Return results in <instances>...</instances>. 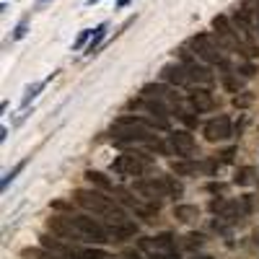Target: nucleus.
<instances>
[{"instance_id":"f257e3e1","label":"nucleus","mask_w":259,"mask_h":259,"mask_svg":"<svg viewBox=\"0 0 259 259\" xmlns=\"http://www.w3.org/2000/svg\"><path fill=\"white\" fill-rule=\"evenodd\" d=\"M73 200H75L80 207H85V210H91L94 215H99V218L109 221V226L127 221V212H124L112 197H104V194L96 192V189H75V192H73Z\"/></svg>"},{"instance_id":"f03ea898","label":"nucleus","mask_w":259,"mask_h":259,"mask_svg":"<svg viewBox=\"0 0 259 259\" xmlns=\"http://www.w3.org/2000/svg\"><path fill=\"white\" fill-rule=\"evenodd\" d=\"M112 135L119 145H127V143H140L145 145L148 140H153V127H150L148 117H119L114 124H112Z\"/></svg>"},{"instance_id":"7ed1b4c3","label":"nucleus","mask_w":259,"mask_h":259,"mask_svg":"<svg viewBox=\"0 0 259 259\" xmlns=\"http://www.w3.org/2000/svg\"><path fill=\"white\" fill-rule=\"evenodd\" d=\"M189 47H192V52L197 55L202 62L218 65V68H223V70L231 68L228 57H226V47L218 41V36H215V34H197V36H192L189 39Z\"/></svg>"},{"instance_id":"20e7f679","label":"nucleus","mask_w":259,"mask_h":259,"mask_svg":"<svg viewBox=\"0 0 259 259\" xmlns=\"http://www.w3.org/2000/svg\"><path fill=\"white\" fill-rule=\"evenodd\" d=\"M140 249L153 254L158 259H179V251H177V239L171 233H158V236H145L140 239Z\"/></svg>"},{"instance_id":"39448f33","label":"nucleus","mask_w":259,"mask_h":259,"mask_svg":"<svg viewBox=\"0 0 259 259\" xmlns=\"http://www.w3.org/2000/svg\"><path fill=\"white\" fill-rule=\"evenodd\" d=\"M231 24H233V31H236V39H239V55L244 57H259V47H256V31L241 18V13L236 11L231 16Z\"/></svg>"},{"instance_id":"423d86ee","label":"nucleus","mask_w":259,"mask_h":259,"mask_svg":"<svg viewBox=\"0 0 259 259\" xmlns=\"http://www.w3.org/2000/svg\"><path fill=\"white\" fill-rule=\"evenodd\" d=\"M70 218H73L75 228L80 231V236H83L85 244H104V241H112L106 226H101L99 221H94L91 215H70Z\"/></svg>"},{"instance_id":"0eeeda50","label":"nucleus","mask_w":259,"mask_h":259,"mask_svg":"<svg viewBox=\"0 0 259 259\" xmlns=\"http://www.w3.org/2000/svg\"><path fill=\"white\" fill-rule=\"evenodd\" d=\"M179 57H182V65L189 70V78H192V83H194V89H205V85H212V83H215L212 70L207 68V65L200 62L197 55H189V52L179 50Z\"/></svg>"},{"instance_id":"6e6552de","label":"nucleus","mask_w":259,"mask_h":259,"mask_svg":"<svg viewBox=\"0 0 259 259\" xmlns=\"http://www.w3.org/2000/svg\"><path fill=\"white\" fill-rule=\"evenodd\" d=\"M140 96L150 99V101H161L163 106H168L171 112L182 114V99H179V94L174 89H168V85H163V83H148V85H143Z\"/></svg>"},{"instance_id":"1a4fd4ad","label":"nucleus","mask_w":259,"mask_h":259,"mask_svg":"<svg viewBox=\"0 0 259 259\" xmlns=\"http://www.w3.org/2000/svg\"><path fill=\"white\" fill-rule=\"evenodd\" d=\"M114 197H117L119 205H124V207L133 210V212L143 215L145 221H153V215L158 212V205H150L143 197H135V194L130 192V189H124V187H114Z\"/></svg>"},{"instance_id":"9d476101","label":"nucleus","mask_w":259,"mask_h":259,"mask_svg":"<svg viewBox=\"0 0 259 259\" xmlns=\"http://www.w3.org/2000/svg\"><path fill=\"white\" fill-rule=\"evenodd\" d=\"M145 168H148V158H143L138 153H122L119 158L112 161V171L124 174V177H143Z\"/></svg>"},{"instance_id":"9b49d317","label":"nucleus","mask_w":259,"mask_h":259,"mask_svg":"<svg viewBox=\"0 0 259 259\" xmlns=\"http://www.w3.org/2000/svg\"><path fill=\"white\" fill-rule=\"evenodd\" d=\"M168 150H171V153H177L179 158H192L194 153H197V143H194V138L187 133V130H171Z\"/></svg>"},{"instance_id":"f8f14e48","label":"nucleus","mask_w":259,"mask_h":259,"mask_svg":"<svg viewBox=\"0 0 259 259\" xmlns=\"http://www.w3.org/2000/svg\"><path fill=\"white\" fill-rule=\"evenodd\" d=\"M212 31H215V36H218V41L226 50L239 55V39H236V31H233V24H231L228 16H215L212 18Z\"/></svg>"},{"instance_id":"ddd939ff","label":"nucleus","mask_w":259,"mask_h":259,"mask_svg":"<svg viewBox=\"0 0 259 259\" xmlns=\"http://www.w3.org/2000/svg\"><path fill=\"white\" fill-rule=\"evenodd\" d=\"M135 192L140 194L145 202H150V205H158L161 197H168L161 177H153V179H138V182H135Z\"/></svg>"},{"instance_id":"4468645a","label":"nucleus","mask_w":259,"mask_h":259,"mask_svg":"<svg viewBox=\"0 0 259 259\" xmlns=\"http://www.w3.org/2000/svg\"><path fill=\"white\" fill-rule=\"evenodd\" d=\"M47 228L57 236V239H65V241H83V236L80 231L75 228L73 218H62V215H52V218L47 221Z\"/></svg>"},{"instance_id":"2eb2a0df","label":"nucleus","mask_w":259,"mask_h":259,"mask_svg":"<svg viewBox=\"0 0 259 259\" xmlns=\"http://www.w3.org/2000/svg\"><path fill=\"white\" fill-rule=\"evenodd\" d=\"M161 78H163L166 83H171V85H182V89H194V83H192V78H189V70L184 68L182 62H171V65H166V68L161 70Z\"/></svg>"},{"instance_id":"dca6fc26","label":"nucleus","mask_w":259,"mask_h":259,"mask_svg":"<svg viewBox=\"0 0 259 259\" xmlns=\"http://www.w3.org/2000/svg\"><path fill=\"white\" fill-rule=\"evenodd\" d=\"M205 138H207L210 143L228 140V138H231V119H228L226 114H221V117L210 119V122L205 124Z\"/></svg>"},{"instance_id":"f3484780","label":"nucleus","mask_w":259,"mask_h":259,"mask_svg":"<svg viewBox=\"0 0 259 259\" xmlns=\"http://www.w3.org/2000/svg\"><path fill=\"white\" fill-rule=\"evenodd\" d=\"M187 101H189V106H192L197 114L210 112L212 106H215V99H212V94H210L207 89H192L189 96H187Z\"/></svg>"},{"instance_id":"a211bd4d","label":"nucleus","mask_w":259,"mask_h":259,"mask_svg":"<svg viewBox=\"0 0 259 259\" xmlns=\"http://www.w3.org/2000/svg\"><path fill=\"white\" fill-rule=\"evenodd\" d=\"M241 13V18L246 21V24L256 31V36H259V0H241V6L236 8Z\"/></svg>"},{"instance_id":"6ab92c4d","label":"nucleus","mask_w":259,"mask_h":259,"mask_svg":"<svg viewBox=\"0 0 259 259\" xmlns=\"http://www.w3.org/2000/svg\"><path fill=\"white\" fill-rule=\"evenodd\" d=\"M106 231H109V239H112V241H124V239H133V236L138 233V226H135L133 221H124V223L106 226Z\"/></svg>"},{"instance_id":"aec40b11","label":"nucleus","mask_w":259,"mask_h":259,"mask_svg":"<svg viewBox=\"0 0 259 259\" xmlns=\"http://www.w3.org/2000/svg\"><path fill=\"white\" fill-rule=\"evenodd\" d=\"M200 168H205V171H207V163H197V161H192V158H182V161H174V163H171V171H174L177 177L197 174Z\"/></svg>"},{"instance_id":"412c9836","label":"nucleus","mask_w":259,"mask_h":259,"mask_svg":"<svg viewBox=\"0 0 259 259\" xmlns=\"http://www.w3.org/2000/svg\"><path fill=\"white\" fill-rule=\"evenodd\" d=\"M70 259H114V254L104 251V249H94V246H85V249H78V246H73V251H70Z\"/></svg>"},{"instance_id":"4be33fe9","label":"nucleus","mask_w":259,"mask_h":259,"mask_svg":"<svg viewBox=\"0 0 259 259\" xmlns=\"http://www.w3.org/2000/svg\"><path fill=\"white\" fill-rule=\"evenodd\" d=\"M174 218L179 223H194L200 218V207L197 205H177L174 207Z\"/></svg>"},{"instance_id":"5701e85b","label":"nucleus","mask_w":259,"mask_h":259,"mask_svg":"<svg viewBox=\"0 0 259 259\" xmlns=\"http://www.w3.org/2000/svg\"><path fill=\"white\" fill-rule=\"evenodd\" d=\"M41 246L47 251L60 254V256H70V251H73V244H60L57 236H41Z\"/></svg>"},{"instance_id":"b1692460","label":"nucleus","mask_w":259,"mask_h":259,"mask_svg":"<svg viewBox=\"0 0 259 259\" xmlns=\"http://www.w3.org/2000/svg\"><path fill=\"white\" fill-rule=\"evenodd\" d=\"M85 179H89L94 187H99V189H104V192H114V187H112V182L109 179H106L104 174H101V171H94V168H89V171H85V174H83Z\"/></svg>"},{"instance_id":"393cba45","label":"nucleus","mask_w":259,"mask_h":259,"mask_svg":"<svg viewBox=\"0 0 259 259\" xmlns=\"http://www.w3.org/2000/svg\"><path fill=\"white\" fill-rule=\"evenodd\" d=\"M251 179H254V168H251V166H244V168H239V171H236L233 184L246 187V184H251Z\"/></svg>"},{"instance_id":"a878e982","label":"nucleus","mask_w":259,"mask_h":259,"mask_svg":"<svg viewBox=\"0 0 259 259\" xmlns=\"http://www.w3.org/2000/svg\"><path fill=\"white\" fill-rule=\"evenodd\" d=\"M24 256L26 259H62L60 254L47 251V249H24Z\"/></svg>"},{"instance_id":"bb28decb","label":"nucleus","mask_w":259,"mask_h":259,"mask_svg":"<svg viewBox=\"0 0 259 259\" xmlns=\"http://www.w3.org/2000/svg\"><path fill=\"white\" fill-rule=\"evenodd\" d=\"M163 179V187H166V194H168V197H182V184L174 179V177H161Z\"/></svg>"},{"instance_id":"cd10ccee","label":"nucleus","mask_w":259,"mask_h":259,"mask_svg":"<svg viewBox=\"0 0 259 259\" xmlns=\"http://www.w3.org/2000/svg\"><path fill=\"white\" fill-rule=\"evenodd\" d=\"M106 29H109V26H106V24H99L96 29H94V36H91V41H89V52H94L96 47H99V41L106 36Z\"/></svg>"},{"instance_id":"c85d7f7f","label":"nucleus","mask_w":259,"mask_h":259,"mask_svg":"<svg viewBox=\"0 0 259 259\" xmlns=\"http://www.w3.org/2000/svg\"><path fill=\"white\" fill-rule=\"evenodd\" d=\"M202 241H205V239H202V236H200V233H189L184 244H187L189 249H197V246H202Z\"/></svg>"},{"instance_id":"c756f323","label":"nucleus","mask_w":259,"mask_h":259,"mask_svg":"<svg viewBox=\"0 0 259 259\" xmlns=\"http://www.w3.org/2000/svg\"><path fill=\"white\" fill-rule=\"evenodd\" d=\"M91 36H94V31H91V29H85V31H80V36L75 39V45H73V50H80V47L85 45V41L91 39Z\"/></svg>"},{"instance_id":"7c9ffc66","label":"nucleus","mask_w":259,"mask_h":259,"mask_svg":"<svg viewBox=\"0 0 259 259\" xmlns=\"http://www.w3.org/2000/svg\"><path fill=\"white\" fill-rule=\"evenodd\" d=\"M236 73H241V78H251V75H254V65H249V62H239Z\"/></svg>"},{"instance_id":"2f4dec72","label":"nucleus","mask_w":259,"mask_h":259,"mask_svg":"<svg viewBox=\"0 0 259 259\" xmlns=\"http://www.w3.org/2000/svg\"><path fill=\"white\" fill-rule=\"evenodd\" d=\"M21 168H24V163H18V166H16L13 171H8V174H6V179H3V189H6V187H8V184H11L13 179H16V174H18Z\"/></svg>"},{"instance_id":"473e14b6","label":"nucleus","mask_w":259,"mask_h":259,"mask_svg":"<svg viewBox=\"0 0 259 259\" xmlns=\"http://www.w3.org/2000/svg\"><path fill=\"white\" fill-rule=\"evenodd\" d=\"M233 156H236V148L223 150V153H221V163H231V161H233Z\"/></svg>"},{"instance_id":"72a5a7b5","label":"nucleus","mask_w":259,"mask_h":259,"mask_svg":"<svg viewBox=\"0 0 259 259\" xmlns=\"http://www.w3.org/2000/svg\"><path fill=\"white\" fill-rule=\"evenodd\" d=\"M122 259H140V251H135V249H127V251L122 254Z\"/></svg>"},{"instance_id":"f704fd0d","label":"nucleus","mask_w":259,"mask_h":259,"mask_svg":"<svg viewBox=\"0 0 259 259\" xmlns=\"http://www.w3.org/2000/svg\"><path fill=\"white\" fill-rule=\"evenodd\" d=\"M24 34H26V21H21V24H18V29H16V39H21Z\"/></svg>"},{"instance_id":"c9c22d12","label":"nucleus","mask_w":259,"mask_h":259,"mask_svg":"<svg viewBox=\"0 0 259 259\" xmlns=\"http://www.w3.org/2000/svg\"><path fill=\"white\" fill-rule=\"evenodd\" d=\"M94 3H99V0H89V6H94Z\"/></svg>"},{"instance_id":"e433bc0d","label":"nucleus","mask_w":259,"mask_h":259,"mask_svg":"<svg viewBox=\"0 0 259 259\" xmlns=\"http://www.w3.org/2000/svg\"><path fill=\"white\" fill-rule=\"evenodd\" d=\"M197 259H210V256H197Z\"/></svg>"}]
</instances>
